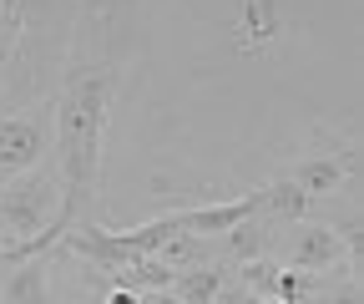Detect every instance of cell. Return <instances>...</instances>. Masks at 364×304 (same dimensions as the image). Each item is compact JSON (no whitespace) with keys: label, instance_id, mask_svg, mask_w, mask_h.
<instances>
[{"label":"cell","instance_id":"52a82bcc","mask_svg":"<svg viewBox=\"0 0 364 304\" xmlns=\"http://www.w3.org/2000/svg\"><path fill=\"white\" fill-rule=\"evenodd\" d=\"M223 284H228V269L223 264H193V269H177L172 294H177V304H208Z\"/></svg>","mask_w":364,"mask_h":304},{"label":"cell","instance_id":"2e32d148","mask_svg":"<svg viewBox=\"0 0 364 304\" xmlns=\"http://www.w3.org/2000/svg\"><path fill=\"white\" fill-rule=\"evenodd\" d=\"M0 36H6V16H0Z\"/></svg>","mask_w":364,"mask_h":304},{"label":"cell","instance_id":"5b68a950","mask_svg":"<svg viewBox=\"0 0 364 304\" xmlns=\"http://www.w3.org/2000/svg\"><path fill=\"white\" fill-rule=\"evenodd\" d=\"M0 304H51V289H46V258L41 253L11 264V279H6Z\"/></svg>","mask_w":364,"mask_h":304},{"label":"cell","instance_id":"6da1fadb","mask_svg":"<svg viewBox=\"0 0 364 304\" xmlns=\"http://www.w3.org/2000/svg\"><path fill=\"white\" fill-rule=\"evenodd\" d=\"M112 107L107 71H71L61 107H56V147H61V234L76 219V208L91 203L102 178V127Z\"/></svg>","mask_w":364,"mask_h":304},{"label":"cell","instance_id":"7c38bea8","mask_svg":"<svg viewBox=\"0 0 364 304\" xmlns=\"http://www.w3.org/2000/svg\"><path fill=\"white\" fill-rule=\"evenodd\" d=\"M329 304H364V299H359V284H354V279H349V284H339Z\"/></svg>","mask_w":364,"mask_h":304},{"label":"cell","instance_id":"ba28073f","mask_svg":"<svg viewBox=\"0 0 364 304\" xmlns=\"http://www.w3.org/2000/svg\"><path fill=\"white\" fill-rule=\"evenodd\" d=\"M309 193H299V183H273V188H258V213H268V219H284V224H299L309 213Z\"/></svg>","mask_w":364,"mask_h":304},{"label":"cell","instance_id":"7a4b0ae2","mask_svg":"<svg viewBox=\"0 0 364 304\" xmlns=\"http://www.w3.org/2000/svg\"><path fill=\"white\" fill-rule=\"evenodd\" d=\"M46 152V122L41 117H6L0 122V178L36 172Z\"/></svg>","mask_w":364,"mask_h":304},{"label":"cell","instance_id":"277c9868","mask_svg":"<svg viewBox=\"0 0 364 304\" xmlns=\"http://www.w3.org/2000/svg\"><path fill=\"white\" fill-rule=\"evenodd\" d=\"M243 219H258V193H248V198H238V203H208V208L177 213L182 234H198V239H218V234H228V229L243 224Z\"/></svg>","mask_w":364,"mask_h":304},{"label":"cell","instance_id":"9c48e42d","mask_svg":"<svg viewBox=\"0 0 364 304\" xmlns=\"http://www.w3.org/2000/svg\"><path fill=\"white\" fill-rule=\"evenodd\" d=\"M223 243H228V253L238 258V264H253V258L263 253V243H268V234H263V224H253V219H243V224H233L228 234H218Z\"/></svg>","mask_w":364,"mask_h":304},{"label":"cell","instance_id":"8992f818","mask_svg":"<svg viewBox=\"0 0 364 304\" xmlns=\"http://www.w3.org/2000/svg\"><path fill=\"white\" fill-rule=\"evenodd\" d=\"M344 178H349V162H339V157H309V162L294 167V183H299V193H309V198L339 193Z\"/></svg>","mask_w":364,"mask_h":304},{"label":"cell","instance_id":"30bf717a","mask_svg":"<svg viewBox=\"0 0 364 304\" xmlns=\"http://www.w3.org/2000/svg\"><path fill=\"white\" fill-rule=\"evenodd\" d=\"M253 299H258V294H253L243 279H228V284H223V289H218L208 304H253Z\"/></svg>","mask_w":364,"mask_h":304},{"label":"cell","instance_id":"4fadbf2b","mask_svg":"<svg viewBox=\"0 0 364 304\" xmlns=\"http://www.w3.org/2000/svg\"><path fill=\"white\" fill-rule=\"evenodd\" d=\"M107 304H136V289H112V299Z\"/></svg>","mask_w":364,"mask_h":304},{"label":"cell","instance_id":"5bb4252c","mask_svg":"<svg viewBox=\"0 0 364 304\" xmlns=\"http://www.w3.org/2000/svg\"><path fill=\"white\" fill-rule=\"evenodd\" d=\"M16 11H21V0H0V16H6V21H11Z\"/></svg>","mask_w":364,"mask_h":304},{"label":"cell","instance_id":"3957f363","mask_svg":"<svg viewBox=\"0 0 364 304\" xmlns=\"http://www.w3.org/2000/svg\"><path fill=\"white\" fill-rule=\"evenodd\" d=\"M344 258V234L329 229V224H309L294 234V248H289V264L299 274H318V269H334Z\"/></svg>","mask_w":364,"mask_h":304},{"label":"cell","instance_id":"9a60e30c","mask_svg":"<svg viewBox=\"0 0 364 304\" xmlns=\"http://www.w3.org/2000/svg\"><path fill=\"white\" fill-rule=\"evenodd\" d=\"M253 304H284V299H273V294H263V299H253Z\"/></svg>","mask_w":364,"mask_h":304},{"label":"cell","instance_id":"8fae6325","mask_svg":"<svg viewBox=\"0 0 364 304\" xmlns=\"http://www.w3.org/2000/svg\"><path fill=\"white\" fill-rule=\"evenodd\" d=\"M136 304H177L172 289H136Z\"/></svg>","mask_w":364,"mask_h":304}]
</instances>
